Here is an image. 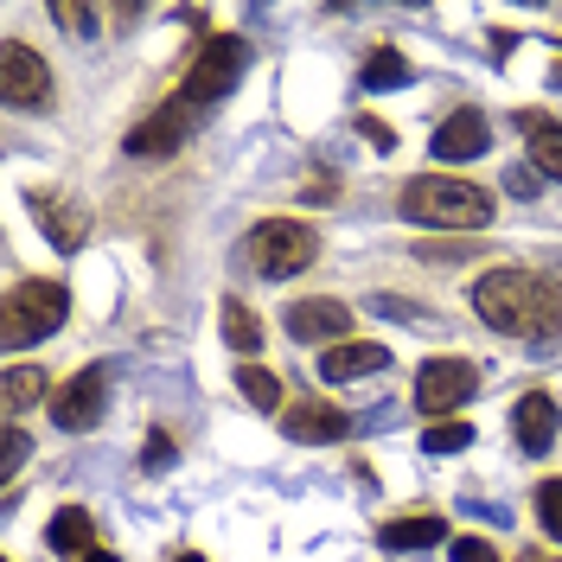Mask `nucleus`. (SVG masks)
Returning a JSON list of instances; mask_svg holds the SVG:
<instances>
[{"instance_id": "c756f323", "label": "nucleus", "mask_w": 562, "mask_h": 562, "mask_svg": "<svg viewBox=\"0 0 562 562\" xmlns=\"http://www.w3.org/2000/svg\"><path fill=\"white\" fill-rule=\"evenodd\" d=\"M358 135H364V140H378V147H396V135H390V128L378 122V115H358Z\"/></svg>"}, {"instance_id": "2eb2a0df", "label": "nucleus", "mask_w": 562, "mask_h": 562, "mask_svg": "<svg viewBox=\"0 0 562 562\" xmlns=\"http://www.w3.org/2000/svg\"><path fill=\"white\" fill-rule=\"evenodd\" d=\"M557 396H543V390H530L518 396V409H512V428H518V448L525 454H550V441H557Z\"/></svg>"}, {"instance_id": "473e14b6", "label": "nucleus", "mask_w": 562, "mask_h": 562, "mask_svg": "<svg viewBox=\"0 0 562 562\" xmlns=\"http://www.w3.org/2000/svg\"><path fill=\"white\" fill-rule=\"evenodd\" d=\"M173 562H205V557H173Z\"/></svg>"}, {"instance_id": "f257e3e1", "label": "nucleus", "mask_w": 562, "mask_h": 562, "mask_svg": "<svg viewBox=\"0 0 562 562\" xmlns=\"http://www.w3.org/2000/svg\"><path fill=\"white\" fill-rule=\"evenodd\" d=\"M473 314L505 339L550 346V339H562V288H550L530 269H486L473 281Z\"/></svg>"}, {"instance_id": "412c9836", "label": "nucleus", "mask_w": 562, "mask_h": 562, "mask_svg": "<svg viewBox=\"0 0 562 562\" xmlns=\"http://www.w3.org/2000/svg\"><path fill=\"white\" fill-rule=\"evenodd\" d=\"M237 390H244L249 409H281V384H276V371H262L256 358H249V364H237Z\"/></svg>"}, {"instance_id": "39448f33", "label": "nucleus", "mask_w": 562, "mask_h": 562, "mask_svg": "<svg viewBox=\"0 0 562 562\" xmlns=\"http://www.w3.org/2000/svg\"><path fill=\"white\" fill-rule=\"evenodd\" d=\"M244 65H249V45L244 38H205L199 45V58H192V70H186V83H179V97L173 103L199 122V115H211V109L224 103L231 90H237V77H244Z\"/></svg>"}, {"instance_id": "2f4dec72", "label": "nucleus", "mask_w": 562, "mask_h": 562, "mask_svg": "<svg viewBox=\"0 0 562 562\" xmlns=\"http://www.w3.org/2000/svg\"><path fill=\"white\" fill-rule=\"evenodd\" d=\"M83 562H122V557H109V550H90V557H83Z\"/></svg>"}, {"instance_id": "0eeeda50", "label": "nucleus", "mask_w": 562, "mask_h": 562, "mask_svg": "<svg viewBox=\"0 0 562 562\" xmlns=\"http://www.w3.org/2000/svg\"><path fill=\"white\" fill-rule=\"evenodd\" d=\"M473 384H480V371L467 364V358H428L416 371V409H428V416H454L460 403L473 396Z\"/></svg>"}, {"instance_id": "f3484780", "label": "nucleus", "mask_w": 562, "mask_h": 562, "mask_svg": "<svg viewBox=\"0 0 562 562\" xmlns=\"http://www.w3.org/2000/svg\"><path fill=\"white\" fill-rule=\"evenodd\" d=\"M45 537H52V550H58V557H77V562L97 550V530H90V512H83V505H65V512L52 518Z\"/></svg>"}, {"instance_id": "f03ea898", "label": "nucleus", "mask_w": 562, "mask_h": 562, "mask_svg": "<svg viewBox=\"0 0 562 562\" xmlns=\"http://www.w3.org/2000/svg\"><path fill=\"white\" fill-rule=\"evenodd\" d=\"M396 205L409 224H435V231H486L492 224V199L467 179H448V173H416L403 179Z\"/></svg>"}, {"instance_id": "6ab92c4d", "label": "nucleus", "mask_w": 562, "mask_h": 562, "mask_svg": "<svg viewBox=\"0 0 562 562\" xmlns=\"http://www.w3.org/2000/svg\"><path fill=\"white\" fill-rule=\"evenodd\" d=\"M38 396H45V371H38V364H7V378H0V403H7V416L33 409Z\"/></svg>"}, {"instance_id": "b1692460", "label": "nucleus", "mask_w": 562, "mask_h": 562, "mask_svg": "<svg viewBox=\"0 0 562 562\" xmlns=\"http://www.w3.org/2000/svg\"><path fill=\"white\" fill-rule=\"evenodd\" d=\"M52 20H58L65 33H77V38H97V26H103V13H97V7H77V0H58Z\"/></svg>"}, {"instance_id": "1a4fd4ad", "label": "nucleus", "mask_w": 562, "mask_h": 562, "mask_svg": "<svg viewBox=\"0 0 562 562\" xmlns=\"http://www.w3.org/2000/svg\"><path fill=\"white\" fill-rule=\"evenodd\" d=\"M288 333H294V339H319V346H339V339L351 333V307L333 301V294L294 301V307H288Z\"/></svg>"}, {"instance_id": "c85d7f7f", "label": "nucleus", "mask_w": 562, "mask_h": 562, "mask_svg": "<svg viewBox=\"0 0 562 562\" xmlns=\"http://www.w3.org/2000/svg\"><path fill=\"white\" fill-rule=\"evenodd\" d=\"M454 562H498V550H492L486 537H454V550H448Z\"/></svg>"}, {"instance_id": "9d476101", "label": "nucleus", "mask_w": 562, "mask_h": 562, "mask_svg": "<svg viewBox=\"0 0 562 562\" xmlns=\"http://www.w3.org/2000/svg\"><path fill=\"white\" fill-rule=\"evenodd\" d=\"M281 435H288V441H346L351 416L333 409V403H319V396H301V403L281 409Z\"/></svg>"}, {"instance_id": "393cba45", "label": "nucleus", "mask_w": 562, "mask_h": 562, "mask_svg": "<svg viewBox=\"0 0 562 562\" xmlns=\"http://www.w3.org/2000/svg\"><path fill=\"white\" fill-rule=\"evenodd\" d=\"M537 525L562 543V480H543V486H537Z\"/></svg>"}, {"instance_id": "bb28decb", "label": "nucleus", "mask_w": 562, "mask_h": 562, "mask_svg": "<svg viewBox=\"0 0 562 562\" xmlns=\"http://www.w3.org/2000/svg\"><path fill=\"white\" fill-rule=\"evenodd\" d=\"M0 448H7V454H0V473H7V480H13V473H20V467H26V454H33V441H26V435H20V428H7V441H0Z\"/></svg>"}, {"instance_id": "a211bd4d", "label": "nucleus", "mask_w": 562, "mask_h": 562, "mask_svg": "<svg viewBox=\"0 0 562 562\" xmlns=\"http://www.w3.org/2000/svg\"><path fill=\"white\" fill-rule=\"evenodd\" d=\"M378 543L384 550H435V543H448V525L441 518H396L378 530Z\"/></svg>"}, {"instance_id": "7ed1b4c3", "label": "nucleus", "mask_w": 562, "mask_h": 562, "mask_svg": "<svg viewBox=\"0 0 562 562\" xmlns=\"http://www.w3.org/2000/svg\"><path fill=\"white\" fill-rule=\"evenodd\" d=\"M70 314V288L65 281H20L7 301H0V346L7 351H26V346H45Z\"/></svg>"}, {"instance_id": "4be33fe9", "label": "nucleus", "mask_w": 562, "mask_h": 562, "mask_svg": "<svg viewBox=\"0 0 562 562\" xmlns=\"http://www.w3.org/2000/svg\"><path fill=\"white\" fill-rule=\"evenodd\" d=\"M358 77H364V90H396V83H409V58L403 52H371Z\"/></svg>"}, {"instance_id": "4468645a", "label": "nucleus", "mask_w": 562, "mask_h": 562, "mask_svg": "<svg viewBox=\"0 0 562 562\" xmlns=\"http://www.w3.org/2000/svg\"><path fill=\"white\" fill-rule=\"evenodd\" d=\"M33 217H38V231H45L52 244L65 249V256H70V249H83V231H90V217L70 205L65 192H33Z\"/></svg>"}, {"instance_id": "cd10ccee", "label": "nucleus", "mask_w": 562, "mask_h": 562, "mask_svg": "<svg viewBox=\"0 0 562 562\" xmlns=\"http://www.w3.org/2000/svg\"><path fill=\"white\" fill-rule=\"evenodd\" d=\"M422 262H467V256H480L473 244H416Z\"/></svg>"}, {"instance_id": "7c9ffc66", "label": "nucleus", "mask_w": 562, "mask_h": 562, "mask_svg": "<svg viewBox=\"0 0 562 562\" xmlns=\"http://www.w3.org/2000/svg\"><path fill=\"white\" fill-rule=\"evenodd\" d=\"M505 186H512L518 199H537V173H530V167H512V173H505Z\"/></svg>"}, {"instance_id": "dca6fc26", "label": "nucleus", "mask_w": 562, "mask_h": 562, "mask_svg": "<svg viewBox=\"0 0 562 562\" xmlns=\"http://www.w3.org/2000/svg\"><path fill=\"white\" fill-rule=\"evenodd\" d=\"M518 128L530 135V160H537L550 179H562V122H550V115L525 109V115H518Z\"/></svg>"}, {"instance_id": "72a5a7b5", "label": "nucleus", "mask_w": 562, "mask_h": 562, "mask_svg": "<svg viewBox=\"0 0 562 562\" xmlns=\"http://www.w3.org/2000/svg\"><path fill=\"white\" fill-rule=\"evenodd\" d=\"M530 562H550V557H537V550H530Z\"/></svg>"}, {"instance_id": "5701e85b", "label": "nucleus", "mask_w": 562, "mask_h": 562, "mask_svg": "<svg viewBox=\"0 0 562 562\" xmlns=\"http://www.w3.org/2000/svg\"><path fill=\"white\" fill-rule=\"evenodd\" d=\"M460 448H473V428L467 422H435L428 435H422V454H460Z\"/></svg>"}, {"instance_id": "a878e982", "label": "nucleus", "mask_w": 562, "mask_h": 562, "mask_svg": "<svg viewBox=\"0 0 562 562\" xmlns=\"http://www.w3.org/2000/svg\"><path fill=\"white\" fill-rule=\"evenodd\" d=\"M140 467H154V473H167V467H173V435H160V428H154V435L140 441Z\"/></svg>"}, {"instance_id": "423d86ee", "label": "nucleus", "mask_w": 562, "mask_h": 562, "mask_svg": "<svg viewBox=\"0 0 562 562\" xmlns=\"http://www.w3.org/2000/svg\"><path fill=\"white\" fill-rule=\"evenodd\" d=\"M0 97L13 109L52 103V70H45V58H38L26 38H7V52H0Z\"/></svg>"}, {"instance_id": "aec40b11", "label": "nucleus", "mask_w": 562, "mask_h": 562, "mask_svg": "<svg viewBox=\"0 0 562 562\" xmlns=\"http://www.w3.org/2000/svg\"><path fill=\"white\" fill-rule=\"evenodd\" d=\"M224 339H231V351H244L249 364V351H262V319L249 314L244 301H224Z\"/></svg>"}, {"instance_id": "20e7f679", "label": "nucleus", "mask_w": 562, "mask_h": 562, "mask_svg": "<svg viewBox=\"0 0 562 562\" xmlns=\"http://www.w3.org/2000/svg\"><path fill=\"white\" fill-rule=\"evenodd\" d=\"M314 256H319V237L301 224V217H262V224L244 237V249H237V262H244L249 276H262V281L301 276V269H314Z\"/></svg>"}, {"instance_id": "ddd939ff", "label": "nucleus", "mask_w": 562, "mask_h": 562, "mask_svg": "<svg viewBox=\"0 0 562 562\" xmlns=\"http://www.w3.org/2000/svg\"><path fill=\"white\" fill-rule=\"evenodd\" d=\"M390 351L378 339H339V346L319 351V378L326 384H351V378H371V371H384Z\"/></svg>"}, {"instance_id": "f8f14e48", "label": "nucleus", "mask_w": 562, "mask_h": 562, "mask_svg": "<svg viewBox=\"0 0 562 562\" xmlns=\"http://www.w3.org/2000/svg\"><path fill=\"white\" fill-rule=\"evenodd\" d=\"M486 147H492V128H486L480 109H454V115L435 128V160H448V167H454V160H480Z\"/></svg>"}, {"instance_id": "6e6552de", "label": "nucleus", "mask_w": 562, "mask_h": 562, "mask_svg": "<svg viewBox=\"0 0 562 562\" xmlns=\"http://www.w3.org/2000/svg\"><path fill=\"white\" fill-rule=\"evenodd\" d=\"M103 396H109V378L90 364V371H77V378L52 396V422L70 428V435H83V428H97V416H103Z\"/></svg>"}, {"instance_id": "9b49d317", "label": "nucleus", "mask_w": 562, "mask_h": 562, "mask_svg": "<svg viewBox=\"0 0 562 562\" xmlns=\"http://www.w3.org/2000/svg\"><path fill=\"white\" fill-rule=\"evenodd\" d=\"M186 135H192V115H186L179 103H167V109H154L140 128H128V140H122V147H128L135 160H160V154H173Z\"/></svg>"}]
</instances>
